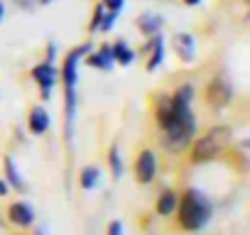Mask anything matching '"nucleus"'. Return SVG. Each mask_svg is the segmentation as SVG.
I'll list each match as a JSON object with an SVG mask.
<instances>
[{
    "instance_id": "obj_1",
    "label": "nucleus",
    "mask_w": 250,
    "mask_h": 235,
    "mask_svg": "<svg viewBox=\"0 0 250 235\" xmlns=\"http://www.w3.org/2000/svg\"><path fill=\"white\" fill-rule=\"evenodd\" d=\"M91 52V44H81L71 49L64 59V66L59 71V81L64 83V105H66V137H71V125L76 115V81H79V61Z\"/></svg>"
},
{
    "instance_id": "obj_2",
    "label": "nucleus",
    "mask_w": 250,
    "mask_h": 235,
    "mask_svg": "<svg viewBox=\"0 0 250 235\" xmlns=\"http://www.w3.org/2000/svg\"><path fill=\"white\" fill-rule=\"evenodd\" d=\"M177 208H179V223L184 230H201L208 225L213 215V206L208 196L199 189H189L177 203Z\"/></svg>"
},
{
    "instance_id": "obj_3",
    "label": "nucleus",
    "mask_w": 250,
    "mask_h": 235,
    "mask_svg": "<svg viewBox=\"0 0 250 235\" xmlns=\"http://www.w3.org/2000/svg\"><path fill=\"white\" fill-rule=\"evenodd\" d=\"M162 133H165L162 145H165L167 152H184L191 145V137L196 133V118H194V113L189 110L184 115H177Z\"/></svg>"
},
{
    "instance_id": "obj_4",
    "label": "nucleus",
    "mask_w": 250,
    "mask_h": 235,
    "mask_svg": "<svg viewBox=\"0 0 250 235\" xmlns=\"http://www.w3.org/2000/svg\"><path fill=\"white\" fill-rule=\"evenodd\" d=\"M230 137H233V130H230L228 125H216V128H211L204 137L196 140L194 152H191V159H194V162H206V159L221 155V152L230 145Z\"/></svg>"
},
{
    "instance_id": "obj_5",
    "label": "nucleus",
    "mask_w": 250,
    "mask_h": 235,
    "mask_svg": "<svg viewBox=\"0 0 250 235\" xmlns=\"http://www.w3.org/2000/svg\"><path fill=\"white\" fill-rule=\"evenodd\" d=\"M32 78H35V83H37L40 91H42V100H49L52 88H54L57 81H59V71L54 69V64H52V61L37 64V66L32 69Z\"/></svg>"
},
{
    "instance_id": "obj_6",
    "label": "nucleus",
    "mask_w": 250,
    "mask_h": 235,
    "mask_svg": "<svg viewBox=\"0 0 250 235\" xmlns=\"http://www.w3.org/2000/svg\"><path fill=\"white\" fill-rule=\"evenodd\" d=\"M230 98H233L230 83H228L223 76H216V78L208 83V88H206V100H208L213 108H223L226 103H230Z\"/></svg>"
},
{
    "instance_id": "obj_7",
    "label": "nucleus",
    "mask_w": 250,
    "mask_h": 235,
    "mask_svg": "<svg viewBox=\"0 0 250 235\" xmlns=\"http://www.w3.org/2000/svg\"><path fill=\"white\" fill-rule=\"evenodd\" d=\"M135 174H138L140 184H150L155 179V174H157V157H155V152H150V150L140 152L138 164H135Z\"/></svg>"
},
{
    "instance_id": "obj_8",
    "label": "nucleus",
    "mask_w": 250,
    "mask_h": 235,
    "mask_svg": "<svg viewBox=\"0 0 250 235\" xmlns=\"http://www.w3.org/2000/svg\"><path fill=\"white\" fill-rule=\"evenodd\" d=\"M172 44H174V52L179 54V59L182 61H194V57H196V42H194V37L191 35H187V32H179V35H174L172 37Z\"/></svg>"
},
{
    "instance_id": "obj_9",
    "label": "nucleus",
    "mask_w": 250,
    "mask_h": 235,
    "mask_svg": "<svg viewBox=\"0 0 250 235\" xmlns=\"http://www.w3.org/2000/svg\"><path fill=\"white\" fill-rule=\"evenodd\" d=\"M83 61H86L88 66H93V69H101V71H108V69H113V64H115L110 44H103L98 52H88V54L83 57Z\"/></svg>"
},
{
    "instance_id": "obj_10",
    "label": "nucleus",
    "mask_w": 250,
    "mask_h": 235,
    "mask_svg": "<svg viewBox=\"0 0 250 235\" xmlns=\"http://www.w3.org/2000/svg\"><path fill=\"white\" fill-rule=\"evenodd\" d=\"M8 215H10V223H15V225H20V228H27V225L35 223V211H32V206L25 203V201H15V203L10 206Z\"/></svg>"
},
{
    "instance_id": "obj_11",
    "label": "nucleus",
    "mask_w": 250,
    "mask_h": 235,
    "mask_svg": "<svg viewBox=\"0 0 250 235\" xmlns=\"http://www.w3.org/2000/svg\"><path fill=\"white\" fill-rule=\"evenodd\" d=\"M162 61H165V37L157 32V35H152V39H150V59H147V71L160 69V66H162Z\"/></svg>"
},
{
    "instance_id": "obj_12",
    "label": "nucleus",
    "mask_w": 250,
    "mask_h": 235,
    "mask_svg": "<svg viewBox=\"0 0 250 235\" xmlns=\"http://www.w3.org/2000/svg\"><path fill=\"white\" fill-rule=\"evenodd\" d=\"M30 130L35 133V135H42V133H47L49 130V113L44 110V108H32L30 110Z\"/></svg>"
},
{
    "instance_id": "obj_13",
    "label": "nucleus",
    "mask_w": 250,
    "mask_h": 235,
    "mask_svg": "<svg viewBox=\"0 0 250 235\" xmlns=\"http://www.w3.org/2000/svg\"><path fill=\"white\" fill-rule=\"evenodd\" d=\"M162 25H165V20H162L160 15H152V13H145V15H140V20H138V27H140V32H143L145 37L157 35V32L162 30Z\"/></svg>"
},
{
    "instance_id": "obj_14",
    "label": "nucleus",
    "mask_w": 250,
    "mask_h": 235,
    "mask_svg": "<svg viewBox=\"0 0 250 235\" xmlns=\"http://www.w3.org/2000/svg\"><path fill=\"white\" fill-rule=\"evenodd\" d=\"M110 49H113V59H115L118 64H123V66H130V64L135 61V52H133L128 44H125L123 39H118Z\"/></svg>"
},
{
    "instance_id": "obj_15",
    "label": "nucleus",
    "mask_w": 250,
    "mask_h": 235,
    "mask_svg": "<svg viewBox=\"0 0 250 235\" xmlns=\"http://www.w3.org/2000/svg\"><path fill=\"white\" fill-rule=\"evenodd\" d=\"M5 176H8V184L10 186H15L18 191H25V181H22L20 169H18V164H15L13 157H5Z\"/></svg>"
},
{
    "instance_id": "obj_16",
    "label": "nucleus",
    "mask_w": 250,
    "mask_h": 235,
    "mask_svg": "<svg viewBox=\"0 0 250 235\" xmlns=\"http://www.w3.org/2000/svg\"><path fill=\"white\" fill-rule=\"evenodd\" d=\"M177 203H179V196L174 191H165L157 201V213L160 215H172L177 211Z\"/></svg>"
},
{
    "instance_id": "obj_17",
    "label": "nucleus",
    "mask_w": 250,
    "mask_h": 235,
    "mask_svg": "<svg viewBox=\"0 0 250 235\" xmlns=\"http://www.w3.org/2000/svg\"><path fill=\"white\" fill-rule=\"evenodd\" d=\"M98 181H101V172H98L96 167H86V169L81 172V189L91 191V189L98 186Z\"/></svg>"
},
{
    "instance_id": "obj_18",
    "label": "nucleus",
    "mask_w": 250,
    "mask_h": 235,
    "mask_svg": "<svg viewBox=\"0 0 250 235\" xmlns=\"http://www.w3.org/2000/svg\"><path fill=\"white\" fill-rule=\"evenodd\" d=\"M108 164H110L113 179H120V176H123V159H120V152H118V147H110V155H108Z\"/></svg>"
},
{
    "instance_id": "obj_19",
    "label": "nucleus",
    "mask_w": 250,
    "mask_h": 235,
    "mask_svg": "<svg viewBox=\"0 0 250 235\" xmlns=\"http://www.w3.org/2000/svg\"><path fill=\"white\" fill-rule=\"evenodd\" d=\"M115 20H118V13L105 8V15H103V20H101V27H98V32H108V30H113Z\"/></svg>"
},
{
    "instance_id": "obj_20",
    "label": "nucleus",
    "mask_w": 250,
    "mask_h": 235,
    "mask_svg": "<svg viewBox=\"0 0 250 235\" xmlns=\"http://www.w3.org/2000/svg\"><path fill=\"white\" fill-rule=\"evenodd\" d=\"M103 15H105V5L101 3V5H96V10H93V20L88 22V30H91V32H98V27H101V20H103Z\"/></svg>"
},
{
    "instance_id": "obj_21",
    "label": "nucleus",
    "mask_w": 250,
    "mask_h": 235,
    "mask_svg": "<svg viewBox=\"0 0 250 235\" xmlns=\"http://www.w3.org/2000/svg\"><path fill=\"white\" fill-rule=\"evenodd\" d=\"M103 5H105L108 10L120 13V10H123V5H125V0H103Z\"/></svg>"
},
{
    "instance_id": "obj_22",
    "label": "nucleus",
    "mask_w": 250,
    "mask_h": 235,
    "mask_svg": "<svg viewBox=\"0 0 250 235\" xmlns=\"http://www.w3.org/2000/svg\"><path fill=\"white\" fill-rule=\"evenodd\" d=\"M108 235H123V223L120 220H113L108 225Z\"/></svg>"
},
{
    "instance_id": "obj_23",
    "label": "nucleus",
    "mask_w": 250,
    "mask_h": 235,
    "mask_svg": "<svg viewBox=\"0 0 250 235\" xmlns=\"http://www.w3.org/2000/svg\"><path fill=\"white\" fill-rule=\"evenodd\" d=\"M54 54H57V47H54V42H49V44H47V61H52Z\"/></svg>"
},
{
    "instance_id": "obj_24",
    "label": "nucleus",
    "mask_w": 250,
    "mask_h": 235,
    "mask_svg": "<svg viewBox=\"0 0 250 235\" xmlns=\"http://www.w3.org/2000/svg\"><path fill=\"white\" fill-rule=\"evenodd\" d=\"M5 194H8V181L0 179V196H5Z\"/></svg>"
},
{
    "instance_id": "obj_25",
    "label": "nucleus",
    "mask_w": 250,
    "mask_h": 235,
    "mask_svg": "<svg viewBox=\"0 0 250 235\" xmlns=\"http://www.w3.org/2000/svg\"><path fill=\"white\" fill-rule=\"evenodd\" d=\"M3 18H5V5H3V0H0V22H3Z\"/></svg>"
},
{
    "instance_id": "obj_26",
    "label": "nucleus",
    "mask_w": 250,
    "mask_h": 235,
    "mask_svg": "<svg viewBox=\"0 0 250 235\" xmlns=\"http://www.w3.org/2000/svg\"><path fill=\"white\" fill-rule=\"evenodd\" d=\"M184 3H187V5H199L201 0H184Z\"/></svg>"
},
{
    "instance_id": "obj_27",
    "label": "nucleus",
    "mask_w": 250,
    "mask_h": 235,
    "mask_svg": "<svg viewBox=\"0 0 250 235\" xmlns=\"http://www.w3.org/2000/svg\"><path fill=\"white\" fill-rule=\"evenodd\" d=\"M40 3H42V5H49V3H52V0H40Z\"/></svg>"
},
{
    "instance_id": "obj_28",
    "label": "nucleus",
    "mask_w": 250,
    "mask_h": 235,
    "mask_svg": "<svg viewBox=\"0 0 250 235\" xmlns=\"http://www.w3.org/2000/svg\"><path fill=\"white\" fill-rule=\"evenodd\" d=\"M37 235H47V233H44V230H40V233H37Z\"/></svg>"
}]
</instances>
